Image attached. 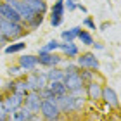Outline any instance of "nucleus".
<instances>
[{"instance_id":"1","label":"nucleus","mask_w":121,"mask_h":121,"mask_svg":"<svg viewBox=\"0 0 121 121\" xmlns=\"http://www.w3.org/2000/svg\"><path fill=\"white\" fill-rule=\"evenodd\" d=\"M0 33L7 38L9 43H12V42H19L23 36H28L30 30H26L23 23H10V21H4L0 17Z\"/></svg>"},{"instance_id":"2","label":"nucleus","mask_w":121,"mask_h":121,"mask_svg":"<svg viewBox=\"0 0 121 121\" xmlns=\"http://www.w3.org/2000/svg\"><path fill=\"white\" fill-rule=\"evenodd\" d=\"M56 102H57V107H59L60 114H62V112H76V111H81V109H83V104H85L83 99L73 97V95H69V93H64L62 97L56 99Z\"/></svg>"},{"instance_id":"3","label":"nucleus","mask_w":121,"mask_h":121,"mask_svg":"<svg viewBox=\"0 0 121 121\" xmlns=\"http://www.w3.org/2000/svg\"><path fill=\"white\" fill-rule=\"evenodd\" d=\"M74 62L78 64L80 69H88V71H99V68H100V60H99V57L95 56V52H83L80 54L78 57L74 59Z\"/></svg>"},{"instance_id":"4","label":"nucleus","mask_w":121,"mask_h":121,"mask_svg":"<svg viewBox=\"0 0 121 121\" xmlns=\"http://www.w3.org/2000/svg\"><path fill=\"white\" fill-rule=\"evenodd\" d=\"M40 116L45 119V121H59L60 111H59V107H57L56 99H52V100H42Z\"/></svg>"},{"instance_id":"5","label":"nucleus","mask_w":121,"mask_h":121,"mask_svg":"<svg viewBox=\"0 0 121 121\" xmlns=\"http://www.w3.org/2000/svg\"><path fill=\"white\" fill-rule=\"evenodd\" d=\"M26 81H28L30 92H42L47 86V78L43 74V71H40V69H35L31 73H28L26 74Z\"/></svg>"},{"instance_id":"6","label":"nucleus","mask_w":121,"mask_h":121,"mask_svg":"<svg viewBox=\"0 0 121 121\" xmlns=\"http://www.w3.org/2000/svg\"><path fill=\"white\" fill-rule=\"evenodd\" d=\"M38 59V66L45 69H50V68H59L60 64L64 62V57L57 52H47V54H38L36 56Z\"/></svg>"},{"instance_id":"7","label":"nucleus","mask_w":121,"mask_h":121,"mask_svg":"<svg viewBox=\"0 0 121 121\" xmlns=\"http://www.w3.org/2000/svg\"><path fill=\"white\" fill-rule=\"evenodd\" d=\"M23 107L28 109L31 114H40V107H42V99L38 92H28L24 95V102Z\"/></svg>"},{"instance_id":"8","label":"nucleus","mask_w":121,"mask_h":121,"mask_svg":"<svg viewBox=\"0 0 121 121\" xmlns=\"http://www.w3.org/2000/svg\"><path fill=\"white\" fill-rule=\"evenodd\" d=\"M64 12H66L64 0H56L54 5H52V9H50V24H52V28H59V26L62 24Z\"/></svg>"},{"instance_id":"9","label":"nucleus","mask_w":121,"mask_h":121,"mask_svg":"<svg viewBox=\"0 0 121 121\" xmlns=\"http://www.w3.org/2000/svg\"><path fill=\"white\" fill-rule=\"evenodd\" d=\"M2 102H4V107L7 109V112H9V114H12V112L17 111V109L23 107L24 97H23V95H19V93H7V95H4Z\"/></svg>"},{"instance_id":"10","label":"nucleus","mask_w":121,"mask_h":121,"mask_svg":"<svg viewBox=\"0 0 121 121\" xmlns=\"http://www.w3.org/2000/svg\"><path fill=\"white\" fill-rule=\"evenodd\" d=\"M62 85H64V88H66V92H68V93L85 88V83H83V80L80 78V73L64 74V78H62Z\"/></svg>"},{"instance_id":"11","label":"nucleus","mask_w":121,"mask_h":121,"mask_svg":"<svg viewBox=\"0 0 121 121\" xmlns=\"http://www.w3.org/2000/svg\"><path fill=\"white\" fill-rule=\"evenodd\" d=\"M17 66L28 74L31 71L38 69V59H36L35 54H23V56L17 57Z\"/></svg>"},{"instance_id":"12","label":"nucleus","mask_w":121,"mask_h":121,"mask_svg":"<svg viewBox=\"0 0 121 121\" xmlns=\"http://www.w3.org/2000/svg\"><path fill=\"white\" fill-rule=\"evenodd\" d=\"M59 50H60V56L64 59H68V60H74L80 56V47L76 45L74 42H60Z\"/></svg>"},{"instance_id":"13","label":"nucleus","mask_w":121,"mask_h":121,"mask_svg":"<svg viewBox=\"0 0 121 121\" xmlns=\"http://www.w3.org/2000/svg\"><path fill=\"white\" fill-rule=\"evenodd\" d=\"M100 100H104V102H106L109 107H114V109H118V107H119V97H118L116 90H114L112 86H109V85L102 86Z\"/></svg>"},{"instance_id":"14","label":"nucleus","mask_w":121,"mask_h":121,"mask_svg":"<svg viewBox=\"0 0 121 121\" xmlns=\"http://www.w3.org/2000/svg\"><path fill=\"white\" fill-rule=\"evenodd\" d=\"M23 4L31 10L33 14H42V16H45L47 10H48L47 0H23Z\"/></svg>"},{"instance_id":"15","label":"nucleus","mask_w":121,"mask_h":121,"mask_svg":"<svg viewBox=\"0 0 121 121\" xmlns=\"http://www.w3.org/2000/svg\"><path fill=\"white\" fill-rule=\"evenodd\" d=\"M100 93H102L100 83H97V81L85 83V95H86V99H90L92 102H99L100 100Z\"/></svg>"},{"instance_id":"16","label":"nucleus","mask_w":121,"mask_h":121,"mask_svg":"<svg viewBox=\"0 0 121 121\" xmlns=\"http://www.w3.org/2000/svg\"><path fill=\"white\" fill-rule=\"evenodd\" d=\"M0 17L4 21H10V23H23L19 17V14L14 9H10L9 5H5L4 2H0Z\"/></svg>"},{"instance_id":"17","label":"nucleus","mask_w":121,"mask_h":121,"mask_svg":"<svg viewBox=\"0 0 121 121\" xmlns=\"http://www.w3.org/2000/svg\"><path fill=\"white\" fill-rule=\"evenodd\" d=\"M45 88H47L48 92H50L56 99L62 97L64 93H68V92H66V88H64V85H62V81H48Z\"/></svg>"},{"instance_id":"18","label":"nucleus","mask_w":121,"mask_h":121,"mask_svg":"<svg viewBox=\"0 0 121 121\" xmlns=\"http://www.w3.org/2000/svg\"><path fill=\"white\" fill-rule=\"evenodd\" d=\"M43 74L47 78V83L48 81H62V78H64V71L60 68H50V69L43 71Z\"/></svg>"},{"instance_id":"19","label":"nucleus","mask_w":121,"mask_h":121,"mask_svg":"<svg viewBox=\"0 0 121 121\" xmlns=\"http://www.w3.org/2000/svg\"><path fill=\"white\" fill-rule=\"evenodd\" d=\"M23 50H26V42H23V40L12 42V43H9V45L4 48V52L7 54V56H12V54H21Z\"/></svg>"},{"instance_id":"20","label":"nucleus","mask_w":121,"mask_h":121,"mask_svg":"<svg viewBox=\"0 0 121 121\" xmlns=\"http://www.w3.org/2000/svg\"><path fill=\"white\" fill-rule=\"evenodd\" d=\"M81 31V26H73L69 30H62L60 33V40L62 42H74L78 38V33Z\"/></svg>"},{"instance_id":"21","label":"nucleus","mask_w":121,"mask_h":121,"mask_svg":"<svg viewBox=\"0 0 121 121\" xmlns=\"http://www.w3.org/2000/svg\"><path fill=\"white\" fill-rule=\"evenodd\" d=\"M43 21H45V16H42V14H35L33 16V17L28 21V23H26L24 26H26V30H38L40 28V26L43 24Z\"/></svg>"},{"instance_id":"22","label":"nucleus","mask_w":121,"mask_h":121,"mask_svg":"<svg viewBox=\"0 0 121 121\" xmlns=\"http://www.w3.org/2000/svg\"><path fill=\"white\" fill-rule=\"evenodd\" d=\"M30 92V86H28V81H26V76L23 78H17L16 80V88H14V93H19V95H26Z\"/></svg>"},{"instance_id":"23","label":"nucleus","mask_w":121,"mask_h":121,"mask_svg":"<svg viewBox=\"0 0 121 121\" xmlns=\"http://www.w3.org/2000/svg\"><path fill=\"white\" fill-rule=\"evenodd\" d=\"M81 45H85V47H92V43L95 42L93 40V36H92V33L88 31V30H81L80 33H78V38H76Z\"/></svg>"},{"instance_id":"24","label":"nucleus","mask_w":121,"mask_h":121,"mask_svg":"<svg viewBox=\"0 0 121 121\" xmlns=\"http://www.w3.org/2000/svg\"><path fill=\"white\" fill-rule=\"evenodd\" d=\"M59 40H56V38H54V40H48L45 45L43 47H40L38 48V54H47V52H56V50H59ZM36 54V56H38Z\"/></svg>"},{"instance_id":"25","label":"nucleus","mask_w":121,"mask_h":121,"mask_svg":"<svg viewBox=\"0 0 121 121\" xmlns=\"http://www.w3.org/2000/svg\"><path fill=\"white\" fill-rule=\"evenodd\" d=\"M7 74L10 76V80H17V78H23L24 76V71L19 68L17 64H12L7 68Z\"/></svg>"},{"instance_id":"26","label":"nucleus","mask_w":121,"mask_h":121,"mask_svg":"<svg viewBox=\"0 0 121 121\" xmlns=\"http://www.w3.org/2000/svg\"><path fill=\"white\" fill-rule=\"evenodd\" d=\"M80 78L83 80V83H90V81H95V71L80 69Z\"/></svg>"},{"instance_id":"27","label":"nucleus","mask_w":121,"mask_h":121,"mask_svg":"<svg viewBox=\"0 0 121 121\" xmlns=\"http://www.w3.org/2000/svg\"><path fill=\"white\" fill-rule=\"evenodd\" d=\"M64 74H73V73H80V68L74 60H66V66H64Z\"/></svg>"},{"instance_id":"28","label":"nucleus","mask_w":121,"mask_h":121,"mask_svg":"<svg viewBox=\"0 0 121 121\" xmlns=\"http://www.w3.org/2000/svg\"><path fill=\"white\" fill-rule=\"evenodd\" d=\"M14 88H16V80H9V81H5L4 86H2V92L4 95H7V93H14Z\"/></svg>"},{"instance_id":"29","label":"nucleus","mask_w":121,"mask_h":121,"mask_svg":"<svg viewBox=\"0 0 121 121\" xmlns=\"http://www.w3.org/2000/svg\"><path fill=\"white\" fill-rule=\"evenodd\" d=\"M64 9H68V12L76 10V0H64Z\"/></svg>"},{"instance_id":"30","label":"nucleus","mask_w":121,"mask_h":121,"mask_svg":"<svg viewBox=\"0 0 121 121\" xmlns=\"http://www.w3.org/2000/svg\"><path fill=\"white\" fill-rule=\"evenodd\" d=\"M83 26H85V28H88V30H97L95 21H93L92 17H85L83 19Z\"/></svg>"},{"instance_id":"31","label":"nucleus","mask_w":121,"mask_h":121,"mask_svg":"<svg viewBox=\"0 0 121 121\" xmlns=\"http://www.w3.org/2000/svg\"><path fill=\"white\" fill-rule=\"evenodd\" d=\"M9 45V42H7V38H5L4 35H2V33H0V50H4V48L5 47H7Z\"/></svg>"},{"instance_id":"32","label":"nucleus","mask_w":121,"mask_h":121,"mask_svg":"<svg viewBox=\"0 0 121 121\" xmlns=\"http://www.w3.org/2000/svg\"><path fill=\"white\" fill-rule=\"evenodd\" d=\"M92 47H93V50H104V45H102V43H99V42H93Z\"/></svg>"},{"instance_id":"33","label":"nucleus","mask_w":121,"mask_h":121,"mask_svg":"<svg viewBox=\"0 0 121 121\" xmlns=\"http://www.w3.org/2000/svg\"><path fill=\"white\" fill-rule=\"evenodd\" d=\"M76 9H78V10H81L83 14H86V12H88V9H86L85 5H81V4H76Z\"/></svg>"},{"instance_id":"34","label":"nucleus","mask_w":121,"mask_h":121,"mask_svg":"<svg viewBox=\"0 0 121 121\" xmlns=\"http://www.w3.org/2000/svg\"><path fill=\"white\" fill-rule=\"evenodd\" d=\"M111 26V23H104V24H100V31H106V28H109Z\"/></svg>"},{"instance_id":"35","label":"nucleus","mask_w":121,"mask_h":121,"mask_svg":"<svg viewBox=\"0 0 121 121\" xmlns=\"http://www.w3.org/2000/svg\"><path fill=\"white\" fill-rule=\"evenodd\" d=\"M111 121H118V119H116V118H112V119H111Z\"/></svg>"},{"instance_id":"36","label":"nucleus","mask_w":121,"mask_h":121,"mask_svg":"<svg viewBox=\"0 0 121 121\" xmlns=\"http://www.w3.org/2000/svg\"><path fill=\"white\" fill-rule=\"evenodd\" d=\"M0 121H5V119H0Z\"/></svg>"}]
</instances>
